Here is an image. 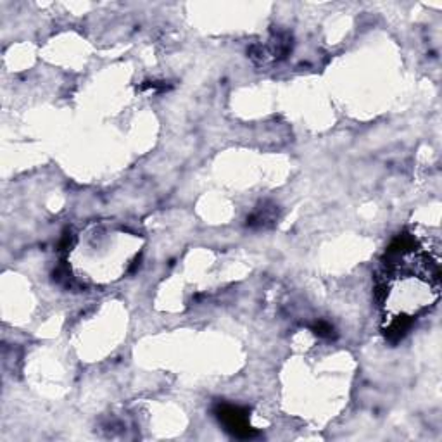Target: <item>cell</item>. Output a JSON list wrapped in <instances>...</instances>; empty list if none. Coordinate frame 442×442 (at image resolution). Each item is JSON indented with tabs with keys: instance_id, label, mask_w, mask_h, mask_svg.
Wrapping results in <instances>:
<instances>
[{
	"instance_id": "1",
	"label": "cell",
	"mask_w": 442,
	"mask_h": 442,
	"mask_svg": "<svg viewBox=\"0 0 442 442\" xmlns=\"http://www.w3.org/2000/svg\"><path fill=\"white\" fill-rule=\"evenodd\" d=\"M215 415L220 424H223L225 430H228L237 439H253L259 434L256 429L251 427L249 410H246V408L228 405V403H218L215 406Z\"/></svg>"
},
{
	"instance_id": "2",
	"label": "cell",
	"mask_w": 442,
	"mask_h": 442,
	"mask_svg": "<svg viewBox=\"0 0 442 442\" xmlns=\"http://www.w3.org/2000/svg\"><path fill=\"white\" fill-rule=\"evenodd\" d=\"M311 330H313L315 335H318V337H322V339H329V341L335 337L334 327H332L329 322H323V320L316 322L315 325L311 327Z\"/></svg>"
}]
</instances>
